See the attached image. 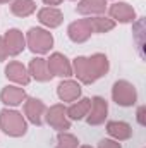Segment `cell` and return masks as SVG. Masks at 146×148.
Wrapping results in <instances>:
<instances>
[{
    "mask_svg": "<svg viewBox=\"0 0 146 148\" xmlns=\"http://www.w3.org/2000/svg\"><path fill=\"white\" fill-rule=\"evenodd\" d=\"M43 2H45L48 7H55V5H60L64 0H43Z\"/></svg>",
    "mask_w": 146,
    "mask_h": 148,
    "instance_id": "484cf974",
    "label": "cell"
},
{
    "mask_svg": "<svg viewBox=\"0 0 146 148\" xmlns=\"http://www.w3.org/2000/svg\"><path fill=\"white\" fill-rule=\"evenodd\" d=\"M145 110H146V109L143 107V105L138 109V122H139L141 126H145V124H146V121H145Z\"/></svg>",
    "mask_w": 146,
    "mask_h": 148,
    "instance_id": "d4e9b609",
    "label": "cell"
},
{
    "mask_svg": "<svg viewBox=\"0 0 146 148\" xmlns=\"http://www.w3.org/2000/svg\"><path fill=\"white\" fill-rule=\"evenodd\" d=\"M89 103H91V98H77L76 102L71 103V107H67V117L71 121L86 119L88 110H89Z\"/></svg>",
    "mask_w": 146,
    "mask_h": 148,
    "instance_id": "d6986e66",
    "label": "cell"
},
{
    "mask_svg": "<svg viewBox=\"0 0 146 148\" xmlns=\"http://www.w3.org/2000/svg\"><path fill=\"white\" fill-rule=\"evenodd\" d=\"M108 14L110 19H113L117 23H122V24L136 21V10L127 2H113L108 7Z\"/></svg>",
    "mask_w": 146,
    "mask_h": 148,
    "instance_id": "ba28073f",
    "label": "cell"
},
{
    "mask_svg": "<svg viewBox=\"0 0 146 148\" xmlns=\"http://www.w3.org/2000/svg\"><path fill=\"white\" fill-rule=\"evenodd\" d=\"M57 95L62 102H76L81 97V84L72 79H64L57 86Z\"/></svg>",
    "mask_w": 146,
    "mask_h": 148,
    "instance_id": "9a60e30c",
    "label": "cell"
},
{
    "mask_svg": "<svg viewBox=\"0 0 146 148\" xmlns=\"http://www.w3.org/2000/svg\"><path fill=\"white\" fill-rule=\"evenodd\" d=\"M45 121L50 127L55 131H69L71 129V119L67 117V107L64 103H55L45 112Z\"/></svg>",
    "mask_w": 146,
    "mask_h": 148,
    "instance_id": "5b68a950",
    "label": "cell"
},
{
    "mask_svg": "<svg viewBox=\"0 0 146 148\" xmlns=\"http://www.w3.org/2000/svg\"><path fill=\"white\" fill-rule=\"evenodd\" d=\"M38 21H40L43 26L53 29V28H59V26L62 24L64 14H62V10L57 9V7H43V9L38 10Z\"/></svg>",
    "mask_w": 146,
    "mask_h": 148,
    "instance_id": "5bb4252c",
    "label": "cell"
},
{
    "mask_svg": "<svg viewBox=\"0 0 146 148\" xmlns=\"http://www.w3.org/2000/svg\"><path fill=\"white\" fill-rule=\"evenodd\" d=\"M7 57H9V53H7V48L3 43V36H0V62H3Z\"/></svg>",
    "mask_w": 146,
    "mask_h": 148,
    "instance_id": "cb8c5ba5",
    "label": "cell"
},
{
    "mask_svg": "<svg viewBox=\"0 0 146 148\" xmlns=\"http://www.w3.org/2000/svg\"><path fill=\"white\" fill-rule=\"evenodd\" d=\"M77 148H93V147H89V145H81V147H77Z\"/></svg>",
    "mask_w": 146,
    "mask_h": 148,
    "instance_id": "4316f807",
    "label": "cell"
},
{
    "mask_svg": "<svg viewBox=\"0 0 146 148\" xmlns=\"http://www.w3.org/2000/svg\"><path fill=\"white\" fill-rule=\"evenodd\" d=\"M45 112H46V107L40 98H26L24 100V115L31 124L41 126L43 119H45Z\"/></svg>",
    "mask_w": 146,
    "mask_h": 148,
    "instance_id": "8fae6325",
    "label": "cell"
},
{
    "mask_svg": "<svg viewBox=\"0 0 146 148\" xmlns=\"http://www.w3.org/2000/svg\"><path fill=\"white\" fill-rule=\"evenodd\" d=\"M107 133L115 141H126L132 136V127L124 121H110L107 122Z\"/></svg>",
    "mask_w": 146,
    "mask_h": 148,
    "instance_id": "e0dca14e",
    "label": "cell"
},
{
    "mask_svg": "<svg viewBox=\"0 0 146 148\" xmlns=\"http://www.w3.org/2000/svg\"><path fill=\"white\" fill-rule=\"evenodd\" d=\"M36 10L35 0H12L10 3V12L17 17H28Z\"/></svg>",
    "mask_w": 146,
    "mask_h": 148,
    "instance_id": "ffe728a7",
    "label": "cell"
},
{
    "mask_svg": "<svg viewBox=\"0 0 146 148\" xmlns=\"http://www.w3.org/2000/svg\"><path fill=\"white\" fill-rule=\"evenodd\" d=\"M112 98L120 107H132L138 102V91L132 83L126 79H119L112 86Z\"/></svg>",
    "mask_w": 146,
    "mask_h": 148,
    "instance_id": "277c9868",
    "label": "cell"
},
{
    "mask_svg": "<svg viewBox=\"0 0 146 148\" xmlns=\"http://www.w3.org/2000/svg\"><path fill=\"white\" fill-rule=\"evenodd\" d=\"M76 10L83 16H100L107 10V0H81Z\"/></svg>",
    "mask_w": 146,
    "mask_h": 148,
    "instance_id": "ac0fdd59",
    "label": "cell"
},
{
    "mask_svg": "<svg viewBox=\"0 0 146 148\" xmlns=\"http://www.w3.org/2000/svg\"><path fill=\"white\" fill-rule=\"evenodd\" d=\"M10 0H0V3H9Z\"/></svg>",
    "mask_w": 146,
    "mask_h": 148,
    "instance_id": "83f0119b",
    "label": "cell"
},
{
    "mask_svg": "<svg viewBox=\"0 0 146 148\" xmlns=\"http://www.w3.org/2000/svg\"><path fill=\"white\" fill-rule=\"evenodd\" d=\"M98 148H122L120 147V143L119 141H115V140H102L100 143H98Z\"/></svg>",
    "mask_w": 146,
    "mask_h": 148,
    "instance_id": "603a6c76",
    "label": "cell"
},
{
    "mask_svg": "<svg viewBox=\"0 0 146 148\" xmlns=\"http://www.w3.org/2000/svg\"><path fill=\"white\" fill-rule=\"evenodd\" d=\"M93 35V29L89 26V19H77L69 24L67 28V36L71 38V41L74 43H84L86 40H89V36Z\"/></svg>",
    "mask_w": 146,
    "mask_h": 148,
    "instance_id": "30bf717a",
    "label": "cell"
},
{
    "mask_svg": "<svg viewBox=\"0 0 146 148\" xmlns=\"http://www.w3.org/2000/svg\"><path fill=\"white\" fill-rule=\"evenodd\" d=\"M0 129L12 138H21L28 131V122L26 117L17 110L3 109L0 110Z\"/></svg>",
    "mask_w": 146,
    "mask_h": 148,
    "instance_id": "7a4b0ae2",
    "label": "cell"
},
{
    "mask_svg": "<svg viewBox=\"0 0 146 148\" xmlns=\"http://www.w3.org/2000/svg\"><path fill=\"white\" fill-rule=\"evenodd\" d=\"M77 147H79V140L74 134L67 133V131H62V133L57 134L55 148H77Z\"/></svg>",
    "mask_w": 146,
    "mask_h": 148,
    "instance_id": "7402d4cb",
    "label": "cell"
},
{
    "mask_svg": "<svg viewBox=\"0 0 146 148\" xmlns=\"http://www.w3.org/2000/svg\"><path fill=\"white\" fill-rule=\"evenodd\" d=\"M28 73H29L31 77H35L36 81H41V83L50 81V79L53 77V76L50 74V71H48L46 59H43V57H35V59H31L29 67H28Z\"/></svg>",
    "mask_w": 146,
    "mask_h": 148,
    "instance_id": "2e32d148",
    "label": "cell"
},
{
    "mask_svg": "<svg viewBox=\"0 0 146 148\" xmlns=\"http://www.w3.org/2000/svg\"><path fill=\"white\" fill-rule=\"evenodd\" d=\"M26 45L33 53L43 55V53H48L50 48L53 47V36L50 31L43 28H31L26 35Z\"/></svg>",
    "mask_w": 146,
    "mask_h": 148,
    "instance_id": "3957f363",
    "label": "cell"
},
{
    "mask_svg": "<svg viewBox=\"0 0 146 148\" xmlns=\"http://www.w3.org/2000/svg\"><path fill=\"white\" fill-rule=\"evenodd\" d=\"M3 43H5V48H7V53L9 55H19L26 48V36L23 35L21 29L12 28V29H7L5 31Z\"/></svg>",
    "mask_w": 146,
    "mask_h": 148,
    "instance_id": "9c48e42d",
    "label": "cell"
},
{
    "mask_svg": "<svg viewBox=\"0 0 146 148\" xmlns=\"http://www.w3.org/2000/svg\"><path fill=\"white\" fill-rule=\"evenodd\" d=\"M46 64H48V71L52 76H59V77H71L72 76V64L60 52H53L50 55V59H46Z\"/></svg>",
    "mask_w": 146,
    "mask_h": 148,
    "instance_id": "52a82bcc",
    "label": "cell"
},
{
    "mask_svg": "<svg viewBox=\"0 0 146 148\" xmlns=\"http://www.w3.org/2000/svg\"><path fill=\"white\" fill-rule=\"evenodd\" d=\"M108 114V103L103 97H93L89 103V110L86 115V122L89 126H100L105 122Z\"/></svg>",
    "mask_w": 146,
    "mask_h": 148,
    "instance_id": "8992f818",
    "label": "cell"
},
{
    "mask_svg": "<svg viewBox=\"0 0 146 148\" xmlns=\"http://www.w3.org/2000/svg\"><path fill=\"white\" fill-rule=\"evenodd\" d=\"M89 19V26L93 29V33H108L115 28V21L105 17V16H95V17H88Z\"/></svg>",
    "mask_w": 146,
    "mask_h": 148,
    "instance_id": "44dd1931",
    "label": "cell"
},
{
    "mask_svg": "<svg viewBox=\"0 0 146 148\" xmlns=\"http://www.w3.org/2000/svg\"><path fill=\"white\" fill-rule=\"evenodd\" d=\"M28 98L26 91L23 86H5L2 88L0 91V100L3 105H9V107H17V105H23L24 100Z\"/></svg>",
    "mask_w": 146,
    "mask_h": 148,
    "instance_id": "4fadbf2b",
    "label": "cell"
},
{
    "mask_svg": "<svg viewBox=\"0 0 146 148\" xmlns=\"http://www.w3.org/2000/svg\"><path fill=\"white\" fill-rule=\"evenodd\" d=\"M5 77L9 81H12V83L21 84V86H26L31 81V76L28 73V69L17 60H12V62H9L5 66Z\"/></svg>",
    "mask_w": 146,
    "mask_h": 148,
    "instance_id": "7c38bea8",
    "label": "cell"
},
{
    "mask_svg": "<svg viewBox=\"0 0 146 148\" xmlns=\"http://www.w3.org/2000/svg\"><path fill=\"white\" fill-rule=\"evenodd\" d=\"M110 62L105 53H93L91 57H76L72 62V74L83 84H93L96 79L103 77L108 73Z\"/></svg>",
    "mask_w": 146,
    "mask_h": 148,
    "instance_id": "6da1fadb",
    "label": "cell"
}]
</instances>
